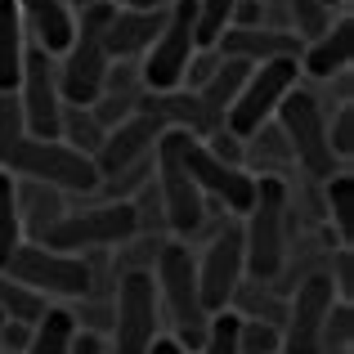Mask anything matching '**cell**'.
Listing matches in <instances>:
<instances>
[{
  "instance_id": "cell-1",
  "label": "cell",
  "mask_w": 354,
  "mask_h": 354,
  "mask_svg": "<svg viewBox=\"0 0 354 354\" xmlns=\"http://www.w3.org/2000/svg\"><path fill=\"white\" fill-rule=\"evenodd\" d=\"M238 234H242L247 274L256 283H274L283 260L292 256V193H287V180H256V198H251Z\"/></svg>"
},
{
  "instance_id": "cell-2",
  "label": "cell",
  "mask_w": 354,
  "mask_h": 354,
  "mask_svg": "<svg viewBox=\"0 0 354 354\" xmlns=\"http://www.w3.org/2000/svg\"><path fill=\"white\" fill-rule=\"evenodd\" d=\"M153 287H157L162 323H171L166 337H175L193 354L202 346V337H207V328H211V314H207L202 292H198V265H193L189 242L166 238L162 256H157V265H153Z\"/></svg>"
},
{
  "instance_id": "cell-3",
  "label": "cell",
  "mask_w": 354,
  "mask_h": 354,
  "mask_svg": "<svg viewBox=\"0 0 354 354\" xmlns=\"http://www.w3.org/2000/svg\"><path fill=\"white\" fill-rule=\"evenodd\" d=\"M0 171H9L14 180H32L45 189H59L68 198H95L99 193V171L86 153L68 148L63 139H32L23 135L5 157H0Z\"/></svg>"
},
{
  "instance_id": "cell-4",
  "label": "cell",
  "mask_w": 354,
  "mask_h": 354,
  "mask_svg": "<svg viewBox=\"0 0 354 354\" xmlns=\"http://www.w3.org/2000/svg\"><path fill=\"white\" fill-rule=\"evenodd\" d=\"M117 5H95L86 14H77V32H72V45L54 59V72H59V95L68 108H90L104 90V77L113 68L104 50V23Z\"/></svg>"
},
{
  "instance_id": "cell-5",
  "label": "cell",
  "mask_w": 354,
  "mask_h": 354,
  "mask_svg": "<svg viewBox=\"0 0 354 354\" xmlns=\"http://www.w3.org/2000/svg\"><path fill=\"white\" fill-rule=\"evenodd\" d=\"M189 139H193L189 130H166L153 148V184H157V198H162V211H166V234L175 242L193 238L207 225V202H202L198 184L184 171V144Z\"/></svg>"
},
{
  "instance_id": "cell-6",
  "label": "cell",
  "mask_w": 354,
  "mask_h": 354,
  "mask_svg": "<svg viewBox=\"0 0 354 354\" xmlns=\"http://www.w3.org/2000/svg\"><path fill=\"white\" fill-rule=\"evenodd\" d=\"M193 54H198V9H193V0H171L157 41L135 63L139 81H144V95H171V90H180Z\"/></svg>"
},
{
  "instance_id": "cell-7",
  "label": "cell",
  "mask_w": 354,
  "mask_h": 354,
  "mask_svg": "<svg viewBox=\"0 0 354 354\" xmlns=\"http://www.w3.org/2000/svg\"><path fill=\"white\" fill-rule=\"evenodd\" d=\"M130 238H135V211H130V202L104 198V202H90V207H72L41 238V247L63 251V256H95V251H117Z\"/></svg>"
},
{
  "instance_id": "cell-8",
  "label": "cell",
  "mask_w": 354,
  "mask_h": 354,
  "mask_svg": "<svg viewBox=\"0 0 354 354\" xmlns=\"http://www.w3.org/2000/svg\"><path fill=\"white\" fill-rule=\"evenodd\" d=\"M274 126L283 130L287 148H292V162L301 166L310 180L323 184V180H332V175L341 171L337 157H332V148H328V117H323L319 99L310 95V86H305V81L283 99V104H278Z\"/></svg>"
},
{
  "instance_id": "cell-9",
  "label": "cell",
  "mask_w": 354,
  "mask_h": 354,
  "mask_svg": "<svg viewBox=\"0 0 354 354\" xmlns=\"http://www.w3.org/2000/svg\"><path fill=\"white\" fill-rule=\"evenodd\" d=\"M0 274L23 283L27 292H36L41 301L72 305V301H81V296H90L86 256H63V251H50V247H41V242H23Z\"/></svg>"
},
{
  "instance_id": "cell-10",
  "label": "cell",
  "mask_w": 354,
  "mask_h": 354,
  "mask_svg": "<svg viewBox=\"0 0 354 354\" xmlns=\"http://www.w3.org/2000/svg\"><path fill=\"white\" fill-rule=\"evenodd\" d=\"M157 337H162V310H157L153 274H117L113 328H108L113 354H148Z\"/></svg>"
},
{
  "instance_id": "cell-11",
  "label": "cell",
  "mask_w": 354,
  "mask_h": 354,
  "mask_svg": "<svg viewBox=\"0 0 354 354\" xmlns=\"http://www.w3.org/2000/svg\"><path fill=\"white\" fill-rule=\"evenodd\" d=\"M301 86V63L296 59H274V63H256V68L247 72V81H242L234 108H229L225 117V130L238 139L256 135L265 121H274L278 104H283L292 90Z\"/></svg>"
},
{
  "instance_id": "cell-12",
  "label": "cell",
  "mask_w": 354,
  "mask_h": 354,
  "mask_svg": "<svg viewBox=\"0 0 354 354\" xmlns=\"http://www.w3.org/2000/svg\"><path fill=\"white\" fill-rule=\"evenodd\" d=\"M18 108H23L27 135L32 139H59V117H63V95H59V72L54 59L36 45H27L23 54V72H18Z\"/></svg>"
},
{
  "instance_id": "cell-13",
  "label": "cell",
  "mask_w": 354,
  "mask_h": 354,
  "mask_svg": "<svg viewBox=\"0 0 354 354\" xmlns=\"http://www.w3.org/2000/svg\"><path fill=\"white\" fill-rule=\"evenodd\" d=\"M193 265H198L202 305H207V314L216 319V314L229 310L234 292L242 287V278H247V260H242V234H238V225H225V229H220V234L207 242V251H202V256H193Z\"/></svg>"
},
{
  "instance_id": "cell-14",
  "label": "cell",
  "mask_w": 354,
  "mask_h": 354,
  "mask_svg": "<svg viewBox=\"0 0 354 354\" xmlns=\"http://www.w3.org/2000/svg\"><path fill=\"white\" fill-rule=\"evenodd\" d=\"M184 171L198 184L202 202L225 207V216H234V220L247 216L251 198H256V180H251L242 166H225L220 157H211L207 148H202V139H189V144H184Z\"/></svg>"
},
{
  "instance_id": "cell-15",
  "label": "cell",
  "mask_w": 354,
  "mask_h": 354,
  "mask_svg": "<svg viewBox=\"0 0 354 354\" xmlns=\"http://www.w3.org/2000/svg\"><path fill=\"white\" fill-rule=\"evenodd\" d=\"M332 301H337V292H332L328 274H310L301 278V283L287 292V319H283V354H323L319 341H323V319H328Z\"/></svg>"
},
{
  "instance_id": "cell-16",
  "label": "cell",
  "mask_w": 354,
  "mask_h": 354,
  "mask_svg": "<svg viewBox=\"0 0 354 354\" xmlns=\"http://www.w3.org/2000/svg\"><path fill=\"white\" fill-rule=\"evenodd\" d=\"M162 135H166V126L153 113H144V108H139L135 117H126L121 126H113L104 135V144H99V153H95L99 184L117 180L121 171H130V166H139L144 157H153V148H157Z\"/></svg>"
},
{
  "instance_id": "cell-17",
  "label": "cell",
  "mask_w": 354,
  "mask_h": 354,
  "mask_svg": "<svg viewBox=\"0 0 354 354\" xmlns=\"http://www.w3.org/2000/svg\"><path fill=\"white\" fill-rule=\"evenodd\" d=\"M166 23V9H113L104 23V50L113 63H139L144 50L157 41Z\"/></svg>"
},
{
  "instance_id": "cell-18",
  "label": "cell",
  "mask_w": 354,
  "mask_h": 354,
  "mask_svg": "<svg viewBox=\"0 0 354 354\" xmlns=\"http://www.w3.org/2000/svg\"><path fill=\"white\" fill-rule=\"evenodd\" d=\"M216 54L256 68V63H274V59H301V41L283 27H229L216 41Z\"/></svg>"
},
{
  "instance_id": "cell-19",
  "label": "cell",
  "mask_w": 354,
  "mask_h": 354,
  "mask_svg": "<svg viewBox=\"0 0 354 354\" xmlns=\"http://www.w3.org/2000/svg\"><path fill=\"white\" fill-rule=\"evenodd\" d=\"M18 18H23L27 45L45 50L50 59H59L72 45V32H77V18H72L68 0H14Z\"/></svg>"
},
{
  "instance_id": "cell-20",
  "label": "cell",
  "mask_w": 354,
  "mask_h": 354,
  "mask_svg": "<svg viewBox=\"0 0 354 354\" xmlns=\"http://www.w3.org/2000/svg\"><path fill=\"white\" fill-rule=\"evenodd\" d=\"M301 81H332L354 63V14H337L332 27L301 50Z\"/></svg>"
},
{
  "instance_id": "cell-21",
  "label": "cell",
  "mask_w": 354,
  "mask_h": 354,
  "mask_svg": "<svg viewBox=\"0 0 354 354\" xmlns=\"http://www.w3.org/2000/svg\"><path fill=\"white\" fill-rule=\"evenodd\" d=\"M139 104H144V81H139V68H135V63H113L108 77H104L99 99L90 104V117H95L104 130H113L126 117H135Z\"/></svg>"
},
{
  "instance_id": "cell-22",
  "label": "cell",
  "mask_w": 354,
  "mask_h": 354,
  "mask_svg": "<svg viewBox=\"0 0 354 354\" xmlns=\"http://www.w3.org/2000/svg\"><path fill=\"white\" fill-rule=\"evenodd\" d=\"M14 202H18V225H23V242H41L68 216V193L59 189H45V184L32 180H14Z\"/></svg>"
},
{
  "instance_id": "cell-23",
  "label": "cell",
  "mask_w": 354,
  "mask_h": 354,
  "mask_svg": "<svg viewBox=\"0 0 354 354\" xmlns=\"http://www.w3.org/2000/svg\"><path fill=\"white\" fill-rule=\"evenodd\" d=\"M247 72H251L247 63H238V59H220L216 77H211L202 90H189V95H198L202 113H207V121H211V130H225V117H229V108H234L242 81H247Z\"/></svg>"
},
{
  "instance_id": "cell-24",
  "label": "cell",
  "mask_w": 354,
  "mask_h": 354,
  "mask_svg": "<svg viewBox=\"0 0 354 354\" xmlns=\"http://www.w3.org/2000/svg\"><path fill=\"white\" fill-rule=\"evenodd\" d=\"M319 189H323V220H328V234L337 238V247H354V175L337 171L332 180H323Z\"/></svg>"
},
{
  "instance_id": "cell-25",
  "label": "cell",
  "mask_w": 354,
  "mask_h": 354,
  "mask_svg": "<svg viewBox=\"0 0 354 354\" xmlns=\"http://www.w3.org/2000/svg\"><path fill=\"white\" fill-rule=\"evenodd\" d=\"M23 54H27L23 18H18L14 0H0V95H14V90H18Z\"/></svg>"
},
{
  "instance_id": "cell-26",
  "label": "cell",
  "mask_w": 354,
  "mask_h": 354,
  "mask_svg": "<svg viewBox=\"0 0 354 354\" xmlns=\"http://www.w3.org/2000/svg\"><path fill=\"white\" fill-rule=\"evenodd\" d=\"M72 337H77V323H72L68 305H50L32 328V341L23 354H72Z\"/></svg>"
},
{
  "instance_id": "cell-27",
  "label": "cell",
  "mask_w": 354,
  "mask_h": 354,
  "mask_svg": "<svg viewBox=\"0 0 354 354\" xmlns=\"http://www.w3.org/2000/svg\"><path fill=\"white\" fill-rule=\"evenodd\" d=\"M283 18H287V32L301 41V50L332 27V9L323 0H283Z\"/></svg>"
},
{
  "instance_id": "cell-28",
  "label": "cell",
  "mask_w": 354,
  "mask_h": 354,
  "mask_svg": "<svg viewBox=\"0 0 354 354\" xmlns=\"http://www.w3.org/2000/svg\"><path fill=\"white\" fill-rule=\"evenodd\" d=\"M45 310H50V301H41V296L27 292L23 283H14L9 274H0V319L5 323H27V328H36Z\"/></svg>"
},
{
  "instance_id": "cell-29",
  "label": "cell",
  "mask_w": 354,
  "mask_h": 354,
  "mask_svg": "<svg viewBox=\"0 0 354 354\" xmlns=\"http://www.w3.org/2000/svg\"><path fill=\"white\" fill-rule=\"evenodd\" d=\"M104 135H108V130L99 126L95 117H90V108H63V117H59V139H63L68 148H77V153H86L90 162H95Z\"/></svg>"
},
{
  "instance_id": "cell-30",
  "label": "cell",
  "mask_w": 354,
  "mask_h": 354,
  "mask_svg": "<svg viewBox=\"0 0 354 354\" xmlns=\"http://www.w3.org/2000/svg\"><path fill=\"white\" fill-rule=\"evenodd\" d=\"M23 247V225H18V202H14V175L0 171V269L9 256Z\"/></svg>"
},
{
  "instance_id": "cell-31",
  "label": "cell",
  "mask_w": 354,
  "mask_h": 354,
  "mask_svg": "<svg viewBox=\"0 0 354 354\" xmlns=\"http://www.w3.org/2000/svg\"><path fill=\"white\" fill-rule=\"evenodd\" d=\"M193 9H198V50H216V41L229 32L238 0H193Z\"/></svg>"
},
{
  "instance_id": "cell-32",
  "label": "cell",
  "mask_w": 354,
  "mask_h": 354,
  "mask_svg": "<svg viewBox=\"0 0 354 354\" xmlns=\"http://www.w3.org/2000/svg\"><path fill=\"white\" fill-rule=\"evenodd\" d=\"M323 354H350L354 350V305L350 301H332L328 319H323Z\"/></svg>"
},
{
  "instance_id": "cell-33",
  "label": "cell",
  "mask_w": 354,
  "mask_h": 354,
  "mask_svg": "<svg viewBox=\"0 0 354 354\" xmlns=\"http://www.w3.org/2000/svg\"><path fill=\"white\" fill-rule=\"evenodd\" d=\"M328 148H332V157H337L341 171H350V157H354V104L332 108V117H328Z\"/></svg>"
},
{
  "instance_id": "cell-34",
  "label": "cell",
  "mask_w": 354,
  "mask_h": 354,
  "mask_svg": "<svg viewBox=\"0 0 354 354\" xmlns=\"http://www.w3.org/2000/svg\"><path fill=\"white\" fill-rule=\"evenodd\" d=\"M238 350L242 354H283V328L256 319H238Z\"/></svg>"
},
{
  "instance_id": "cell-35",
  "label": "cell",
  "mask_w": 354,
  "mask_h": 354,
  "mask_svg": "<svg viewBox=\"0 0 354 354\" xmlns=\"http://www.w3.org/2000/svg\"><path fill=\"white\" fill-rule=\"evenodd\" d=\"M323 274H328L337 301H350L354 305V247H332L328 260H323Z\"/></svg>"
},
{
  "instance_id": "cell-36",
  "label": "cell",
  "mask_w": 354,
  "mask_h": 354,
  "mask_svg": "<svg viewBox=\"0 0 354 354\" xmlns=\"http://www.w3.org/2000/svg\"><path fill=\"white\" fill-rule=\"evenodd\" d=\"M193 354H242L238 350V314H216L207 328V337H202V346Z\"/></svg>"
},
{
  "instance_id": "cell-37",
  "label": "cell",
  "mask_w": 354,
  "mask_h": 354,
  "mask_svg": "<svg viewBox=\"0 0 354 354\" xmlns=\"http://www.w3.org/2000/svg\"><path fill=\"white\" fill-rule=\"evenodd\" d=\"M27 135V121H23V108H18V95H0V157Z\"/></svg>"
},
{
  "instance_id": "cell-38",
  "label": "cell",
  "mask_w": 354,
  "mask_h": 354,
  "mask_svg": "<svg viewBox=\"0 0 354 354\" xmlns=\"http://www.w3.org/2000/svg\"><path fill=\"white\" fill-rule=\"evenodd\" d=\"M216 68H220V54L216 50H198V54H193V63H189V72H184V86L180 90H202L211 77H216Z\"/></svg>"
},
{
  "instance_id": "cell-39",
  "label": "cell",
  "mask_w": 354,
  "mask_h": 354,
  "mask_svg": "<svg viewBox=\"0 0 354 354\" xmlns=\"http://www.w3.org/2000/svg\"><path fill=\"white\" fill-rule=\"evenodd\" d=\"M27 341H32L27 323H0V354H23Z\"/></svg>"
},
{
  "instance_id": "cell-40",
  "label": "cell",
  "mask_w": 354,
  "mask_h": 354,
  "mask_svg": "<svg viewBox=\"0 0 354 354\" xmlns=\"http://www.w3.org/2000/svg\"><path fill=\"white\" fill-rule=\"evenodd\" d=\"M72 354H113V346H108V337H99V332H81L72 337Z\"/></svg>"
},
{
  "instance_id": "cell-41",
  "label": "cell",
  "mask_w": 354,
  "mask_h": 354,
  "mask_svg": "<svg viewBox=\"0 0 354 354\" xmlns=\"http://www.w3.org/2000/svg\"><path fill=\"white\" fill-rule=\"evenodd\" d=\"M148 354H189V350H184L175 337H166V332H162V337H157L153 346H148Z\"/></svg>"
},
{
  "instance_id": "cell-42",
  "label": "cell",
  "mask_w": 354,
  "mask_h": 354,
  "mask_svg": "<svg viewBox=\"0 0 354 354\" xmlns=\"http://www.w3.org/2000/svg\"><path fill=\"white\" fill-rule=\"evenodd\" d=\"M126 9H166V0H126Z\"/></svg>"
},
{
  "instance_id": "cell-43",
  "label": "cell",
  "mask_w": 354,
  "mask_h": 354,
  "mask_svg": "<svg viewBox=\"0 0 354 354\" xmlns=\"http://www.w3.org/2000/svg\"><path fill=\"white\" fill-rule=\"evenodd\" d=\"M323 5H328V9H341V14H350V9L341 5V0H323Z\"/></svg>"
},
{
  "instance_id": "cell-44",
  "label": "cell",
  "mask_w": 354,
  "mask_h": 354,
  "mask_svg": "<svg viewBox=\"0 0 354 354\" xmlns=\"http://www.w3.org/2000/svg\"><path fill=\"white\" fill-rule=\"evenodd\" d=\"M0 323H5V319H0Z\"/></svg>"
}]
</instances>
